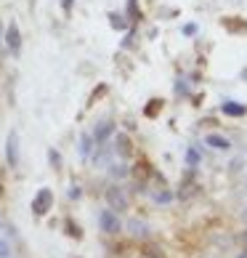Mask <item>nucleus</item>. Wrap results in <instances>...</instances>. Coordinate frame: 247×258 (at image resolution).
I'll list each match as a JSON object with an SVG mask.
<instances>
[{
    "instance_id": "obj_1",
    "label": "nucleus",
    "mask_w": 247,
    "mask_h": 258,
    "mask_svg": "<svg viewBox=\"0 0 247 258\" xmlns=\"http://www.w3.org/2000/svg\"><path fill=\"white\" fill-rule=\"evenodd\" d=\"M51 205H53V192H51V189H48V186L37 189V195H35V200H32V213H35L37 218H43V216L51 210Z\"/></svg>"
},
{
    "instance_id": "obj_2",
    "label": "nucleus",
    "mask_w": 247,
    "mask_h": 258,
    "mask_svg": "<svg viewBox=\"0 0 247 258\" xmlns=\"http://www.w3.org/2000/svg\"><path fill=\"white\" fill-rule=\"evenodd\" d=\"M99 226L104 234H120L122 232V224H120V216L115 213V210H101L99 213Z\"/></svg>"
},
{
    "instance_id": "obj_3",
    "label": "nucleus",
    "mask_w": 247,
    "mask_h": 258,
    "mask_svg": "<svg viewBox=\"0 0 247 258\" xmlns=\"http://www.w3.org/2000/svg\"><path fill=\"white\" fill-rule=\"evenodd\" d=\"M6 162L8 168H19V133L11 131L6 139Z\"/></svg>"
},
{
    "instance_id": "obj_4",
    "label": "nucleus",
    "mask_w": 247,
    "mask_h": 258,
    "mask_svg": "<svg viewBox=\"0 0 247 258\" xmlns=\"http://www.w3.org/2000/svg\"><path fill=\"white\" fill-rule=\"evenodd\" d=\"M3 40H6V48L11 51L14 56L22 51V32H19V24L16 22H11V24L6 27V37H3Z\"/></svg>"
},
{
    "instance_id": "obj_5",
    "label": "nucleus",
    "mask_w": 247,
    "mask_h": 258,
    "mask_svg": "<svg viewBox=\"0 0 247 258\" xmlns=\"http://www.w3.org/2000/svg\"><path fill=\"white\" fill-rule=\"evenodd\" d=\"M107 203L112 210H128V197L120 186H109L107 189Z\"/></svg>"
},
{
    "instance_id": "obj_6",
    "label": "nucleus",
    "mask_w": 247,
    "mask_h": 258,
    "mask_svg": "<svg viewBox=\"0 0 247 258\" xmlns=\"http://www.w3.org/2000/svg\"><path fill=\"white\" fill-rule=\"evenodd\" d=\"M112 133H115V125H112L109 120H104V122H99V128L93 131V141H96V147L99 144H104V141H107Z\"/></svg>"
},
{
    "instance_id": "obj_7",
    "label": "nucleus",
    "mask_w": 247,
    "mask_h": 258,
    "mask_svg": "<svg viewBox=\"0 0 247 258\" xmlns=\"http://www.w3.org/2000/svg\"><path fill=\"white\" fill-rule=\"evenodd\" d=\"M221 112L229 114V117H244L247 107H244V104H239V101H223L221 104Z\"/></svg>"
},
{
    "instance_id": "obj_8",
    "label": "nucleus",
    "mask_w": 247,
    "mask_h": 258,
    "mask_svg": "<svg viewBox=\"0 0 247 258\" xmlns=\"http://www.w3.org/2000/svg\"><path fill=\"white\" fill-rule=\"evenodd\" d=\"M115 149H117V155L120 157H130L133 155V147H130V139H128V133H117V139H115Z\"/></svg>"
},
{
    "instance_id": "obj_9",
    "label": "nucleus",
    "mask_w": 247,
    "mask_h": 258,
    "mask_svg": "<svg viewBox=\"0 0 247 258\" xmlns=\"http://www.w3.org/2000/svg\"><path fill=\"white\" fill-rule=\"evenodd\" d=\"M205 144L207 147H213V149H231V141L229 139H226V136H221V133H210V136H207L205 139Z\"/></svg>"
},
{
    "instance_id": "obj_10",
    "label": "nucleus",
    "mask_w": 247,
    "mask_h": 258,
    "mask_svg": "<svg viewBox=\"0 0 247 258\" xmlns=\"http://www.w3.org/2000/svg\"><path fill=\"white\" fill-rule=\"evenodd\" d=\"M93 149H96V141H93V136H91V133H83V136H80V155H83V160H88Z\"/></svg>"
},
{
    "instance_id": "obj_11",
    "label": "nucleus",
    "mask_w": 247,
    "mask_h": 258,
    "mask_svg": "<svg viewBox=\"0 0 247 258\" xmlns=\"http://www.w3.org/2000/svg\"><path fill=\"white\" fill-rule=\"evenodd\" d=\"M109 24H112V30H120V32H125V30H128V16H125V14H117V11H112V14H109Z\"/></svg>"
},
{
    "instance_id": "obj_12",
    "label": "nucleus",
    "mask_w": 247,
    "mask_h": 258,
    "mask_svg": "<svg viewBox=\"0 0 247 258\" xmlns=\"http://www.w3.org/2000/svg\"><path fill=\"white\" fill-rule=\"evenodd\" d=\"M223 27L229 32H247V22H239L236 16H229V19H223Z\"/></svg>"
},
{
    "instance_id": "obj_13",
    "label": "nucleus",
    "mask_w": 247,
    "mask_h": 258,
    "mask_svg": "<svg viewBox=\"0 0 247 258\" xmlns=\"http://www.w3.org/2000/svg\"><path fill=\"white\" fill-rule=\"evenodd\" d=\"M64 226H66V234H69V237H74V240H80V237H83V232H80V226L74 224L72 218H66V224H64Z\"/></svg>"
},
{
    "instance_id": "obj_14",
    "label": "nucleus",
    "mask_w": 247,
    "mask_h": 258,
    "mask_svg": "<svg viewBox=\"0 0 247 258\" xmlns=\"http://www.w3.org/2000/svg\"><path fill=\"white\" fill-rule=\"evenodd\" d=\"M109 173L115 176V178H125L130 170H128V165H122V162H120V165H109Z\"/></svg>"
},
{
    "instance_id": "obj_15",
    "label": "nucleus",
    "mask_w": 247,
    "mask_h": 258,
    "mask_svg": "<svg viewBox=\"0 0 247 258\" xmlns=\"http://www.w3.org/2000/svg\"><path fill=\"white\" fill-rule=\"evenodd\" d=\"M128 229H130V234H136V237H144L146 234V224H141V221H130Z\"/></svg>"
},
{
    "instance_id": "obj_16",
    "label": "nucleus",
    "mask_w": 247,
    "mask_h": 258,
    "mask_svg": "<svg viewBox=\"0 0 247 258\" xmlns=\"http://www.w3.org/2000/svg\"><path fill=\"white\" fill-rule=\"evenodd\" d=\"M48 162H51L53 168H61V155L56 149H48Z\"/></svg>"
},
{
    "instance_id": "obj_17",
    "label": "nucleus",
    "mask_w": 247,
    "mask_h": 258,
    "mask_svg": "<svg viewBox=\"0 0 247 258\" xmlns=\"http://www.w3.org/2000/svg\"><path fill=\"white\" fill-rule=\"evenodd\" d=\"M159 107H162V101H149V107H146V117H154V114L159 112Z\"/></svg>"
},
{
    "instance_id": "obj_18",
    "label": "nucleus",
    "mask_w": 247,
    "mask_h": 258,
    "mask_svg": "<svg viewBox=\"0 0 247 258\" xmlns=\"http://www.w3.org/2000/svg\"><path fill=\"white\" fill-rule=\"evenodd\" d=\"M8 255H11V245H8L3 237H0V258H8Z\"/></svg>"
},
{
    "instance_id": "obj_19",
    "label": "nucleus",
    "mask_w": 247,
    "mask_h": 258,
    "mask_svg": "<svg viewBox=\"0 0 247 258\" xmlns=\"http://www.w3.org/2000/svg\"><path fill=\"white\" fill-rule=\"evenodd\" d=\"M186 160H189V165H192V168L199 165V155H197L194 149H189V152H186Z\"/></svg>"
},
{
    "instance_id": "obj_20",
    "label": "nucleus",
    "mask_w": 247,
    "mask_h": 258,
    "mask_svg": "<svg viewBox=\"0 0 247 258\" xmlns=\"http://www.w3.org/2000/svg\"><path fill=\"white\" fill-rule=\"evenodd\" d=\"M154 200H157V203H170V195L168 192H159V195H154Z\"/></svg>"
},
{
    "instance_id": "obj_21",
    "label": "nucleus",
    "mask_w": 247,
    "mask_h": 258,
    "mask_svg": "<svg viewBox=\"0 0 247 258\" xmlns=\"http://www.w3.org/2000/svg\"><path fill=\"white\" fill-rule=\"evenodd\" d=\"M197 32V24H186L184 27V35H194Z\"/></svg>"
},
{
    "instance_id": "obj_22",
    "label": "nucleus",
    "mask_w": 247,
    "mask_h": 258,
    "mask_svg": "<svg viewBox=\"0 0 247 258\" xmlns=\"http://www.w3.org/2000/svg\"><path fill=\"white\" fill-rule=\"evenodd\" d=\"M72 6H74V0H61V8H64V11H72Z\"/></svg>"
},
{
    "instance_id": "obj_23",
    "label": "nucleus",
    "mask_w": 247,
    "mask_h": 258,
    "mask_svg": "<svg viewBox=\"0 0 247 258\" xmlns=\"http://www.w3.org/2000/svg\"><path fill=\"white\" fill-rule=\"evenodd\" d=\"M69 197L77 200V197H80V186H72V189H69Z\"/></svg>"
},
{
    "instance_id": "obj_24",
    "label": "nucleus",
    "mask_w": 247,
    "mask_h": 258,
    "mask_svg": "<svg viewBox=\"0 0 247 258\" xmlns=\"http://www.w3.org/2000/svg\"><path fill=\"white\" fill-rule=\"evenodd\" d=\"M236 258H247V253H242V255H236Z\"/></svg>"
},
{
    "instance_id": "obj_25",
    "label": "nucleus",
    "mask_w": 247,
    "mask_h": 258,
    "mask_svg": "<svg viewBox=\"0 0 247 258\" xmlns=\"http://www.w3.org/2000/svg\"><path fill=\"white\" fill-rule=\"evenodd\" d=\"M0 229H3V218H0Z\"/></svg>"
}]
</instances>
